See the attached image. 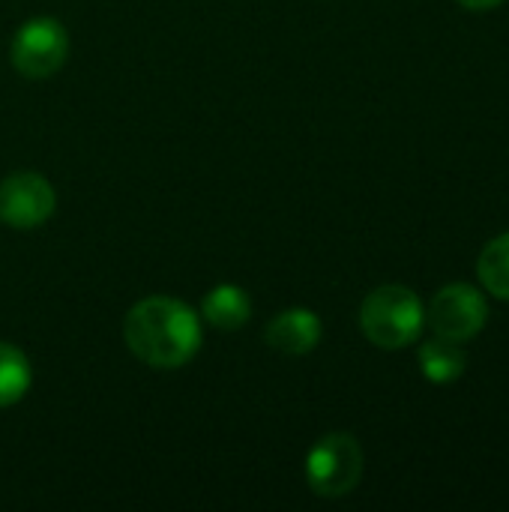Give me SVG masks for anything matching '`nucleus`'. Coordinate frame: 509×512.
Here are the masks:
<instances>
[{
    "mask_svg": "<svg viewBox=\"0 0 509 512\" xmlns=\"http://www.w3.org/2000/svg\"><path fill=\"white\" fill-rule=\"evenodd\" d=\"M129 351L153 369H177L201 348V324L195 312L174 297H147L123 321Z\"/></svg>",
    "mask_w": 509,
    "mask_h": 512,
    "instance_id": "obj_1",
    "label": "nucleus"
},
{
    "mask_svg": "<svg viewBox=\"0 0 509 512\" xmlns=\"http://www.w3.org/2000/svg\"><path fill=\"white\" fill-rule=\"evenodd\" d=\"M264 339L273 351L300 357V354H309L321 342V321L309 309H288L270 321Z\"/></svg>",
    "mask_w": 509,
    "mask_h": 512,
    "instance_id": "obj_7",
    "label": "nucleus"
},
{
    "mask_svg": "<svg viewBox=\"0 0 509 512\" xmlns=\"http://www.w3.org/2000/svg\"><path fill=\"white\" fill-rule=\"evenodd\" d=\"M363 477V450L345 432L324 435L306 459L309 489L321 498H342L357 489Z\"/></svg>",
    "mask_w": 509,
    "mask_h": 512,
    "instance_id": "obj_3",
    "label": "nucleus"
},
{
    "mask_svg": "<svg viewBox=\"0 0 509 512\" xmlns=\"http://www.w3.org/2000/svg\"><path fill=\"white\" fill-rule=\"evenodd\" d=\"M30 390V360L15 348L0 342V408L24 399Z\"/></svg>",
    "mask_w": 509,
    "mask_h": 512,
    "instance_id": "obj_11",
    "label": "nucleus"
},
{
    "mask_svg": "<svg viewBox=\"0 0 509 512\" xmlns=\"http://www.w3.org/2000/svg\"><path fill=\"white\" fill-rule=\"evenodd\" d=\"M477 273L489 294L509 303V231L495 237L492 243H486L477 261Z\"/></svg>",
    "mask_w": 509,
    "mask_h": 512,
    "instance_id": "obj_10",
    "label": "nucleus"
},
{
    "mask_svg": "<svg viewBox=\"0 0 509 512\" xmlns=\"http://www.w3.org/2000/svg\"><path fill=\"white\" fill-rule=\"evenodd\" d=\"M360 327L372 345L384 351H399L417 342L423 330V306L411 288L381 285L363 300Z\"/></svg>",
    "mask_w": 509,
    "mask_h": 512,
    "instance_id": "obj_2",
    "label": "nucleus"
},
{
    "mask_svg": "<svg viewBox=\"0 0 509 512\" xmlns=\"http://www.w3.org/2000/svg\"><path fill=\"white\" fill-rule=\"evenodd\" d=\"M489 321L486 297L471 285H447L435 294L429 306V324L441 339L468 342L474 339Z\"/></svg>",
    "mask_w": 509,
    "mask_h": 512,
    "instance_id": "obj_5",
    "label": "nucleus"
},
{
    "mask_svg": "<svg viewBox=\"0 0 509 512\" xmlns=\"http://www.w3.org/2000/svg\"><path fill=\"white\" fill-rule=\"evenodd\" d=\"M54 213V189L42 174L15 171L0 183V222L9 228H36Z\"/></svg>",
    "mask_w": 509,
    "mask_h": 512,
    "instance_id": "obj_6",
    "label": "nucleus"
},
{
    "mask_svg": "<svg viewBox=\"0 0 509 512\" xmlns=\"http://www.w3.org/2000/svg\"><path fill=\"white\" fill-rule=\"evenodd\" d=\"M420 369L429 381L435 384H450L456 378H462L465 372V354L459 348V342H450V339H432V342H423L420 348Z\"/></svg>",
    "mask_w": 509,
    "mask_h": 512,
    "instance_id": "obj_9",
    "label": "nucleus"
},
{
    "mask_svg": "<svg viewBox=\"0 0 509 512\" xmlns=\"http://www.w3.org/2000/svg\"><path fill=\"white\" fill-rule=\"evenodd\" d=\"M69 54V33L54 18H30L12 39V66L33 81L54 75Z\"/></svg>",
    "mask_w": 509,
    "mask_h": 512,
    "instance_id": "obj_4",
    "label": "nucleus"
},
{
    "mask_svg": "<svg viewBox=\"0 0 509 512\" xmlns=\"http://www.w3.org/2000/svg\"><path fill=\"white\" fill-rule=\"evenodd\" d=\"M456 3L465 9H474V12H486V9H495L501 0H456Z\"/></svg>",
    "mask_w": 509,
    "mask_h": 512,
    "instance_id": "obj_12",
    "label": "nucleus"
},
{
    "mask_svg": "<svg viewBox=\"0 0 509 512\" xmlns=\"http://www.w3.org/2000/svg\"><path fill=\"white\" fill-rule=\"evenodd\" d=\"M204 318L219 327V330H237L249 321L252 315V303L249 294L237 285H216L213 291H207L204 303H201Z\"/></svg>",
    "mask_w": 509,
    "mask_h": 512,
    "instance_id": "obj_8",
    "label": "nucleus"
}]
</instances>
